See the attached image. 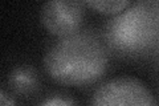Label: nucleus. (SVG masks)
<instances>
[{
  "mask_svg": "<svg viewBox=\"0 0 159 106\" xmlns=\"http://www.w3.org/2000/svg\"><path fill=\"white\" fill-rule=\"evenodd\" d=\"M109 67V48L101 36L80 31L58 39L47 50L44 68L53 81L81 88L97 82Z\"/></svg>",
  "mask_w": 159,
  "mask_h": 106,
  "instance_id": "1",
  "label": "nucleus"
},
{
  "mask_svg": "<svg viewBox=\"0 0 159 106\" xmlns=\"http://www.w3.org/2000/svg\"><path fill=\"white\" fill-rule=\"evenodd\" d=\"M102 39L109 49L125 56H138L158 47L159 3H133L106 23Z\"/></svg>",
  "mask_w": 159,
  "mask_h": 106,
  "instance_id": "2",
  "label": "nucleus"
},
{
  "mask_svg": "<svg viewBox=\"0 0 159 106\" xmlns=\"http://www.w3.org/2000/svg\"><path fill=\"white\" fill-rule=\"evenodd\" d=\"M90 106H158V102L141 80L123 76L103 82L94 92Z\"/></svg>",
  "mask_w": 159,
  "mask_h": 106,
  "instance_id": "3",
  "label": "nucleus"
},
{
  "mask_svg": "<svg viewBox=\"0 0 159 106\" xmlns=\"http://www.w3.org/2000/svg\"><path fill=\"white\" fill-rule=\"evenodd\" d=\"M85 3L74 0H52L41 7V24L58 39L69 37L81 31L85 19Z\"/></svg>",
  "mask_w": 159,
  "mask_h": 106,
  "instance_id": "4",
  "label": "nucleus"
},
{
  "mask_svg": "<svg viewBox=\"0 0 159 106\" xmlns=\"http://www.w3.org/2000/svg\"><path fill=\"white\" fill-rule=\"evenodd\" d=\"M8 84L15 93L28 97L34 94L39 89V76L33 68L23 65L9 73Z\"/></svg>",
  "mask_w": 159,
  "mask_h": 106,
  "instance_id": "5",
  "label": "nucleus"
},
{
  "mask_svg": "<svg viewBox=\"0 0 159 106\" xmlns=\"http://www.w3.org/2000/svg\"><path fill=\"white\" fill-rule=\"evenodd\" d=\"M85 6L94 9L102 15H111V16H117L121 12L126 11L133 4V2H129V0H110V2H98V0H90V2H84Z\"/></svg>",
  "mask_w": 159,
  "mask_h": 106,
  "instance_id": "6",
  "label": "nucleus"
},
{
  "mask_svg": "<svg viewBox=\"0 0 159 106\" xmlns=\"http://www.w3.org/2000/svg\"><path fill=\"white\" fill-rule=\"evenodd\" d=\"M39 106H78L72 98L66 95H52L44 99Z\"/></svg>",
  "mask_w": 159,
  "mask_h": 106,
  "instance_id": "7",
  "label": "nucleus"
},
{
  "mask_svg": "<svg viewBox=\"0 0 159 106\" xmlns=\"http://www.w3.org/2000/svg\"><path fill=\"white\" fill-rule=\"evenodd\" d=\"M0 106H17L11 94H8L6 90L0 92Z\"/></svg>",
  "mask_w": 159,
  "mask_h": 106,
  "instance_id": "8",
  "label": "nucleus"
}]
</instances>
